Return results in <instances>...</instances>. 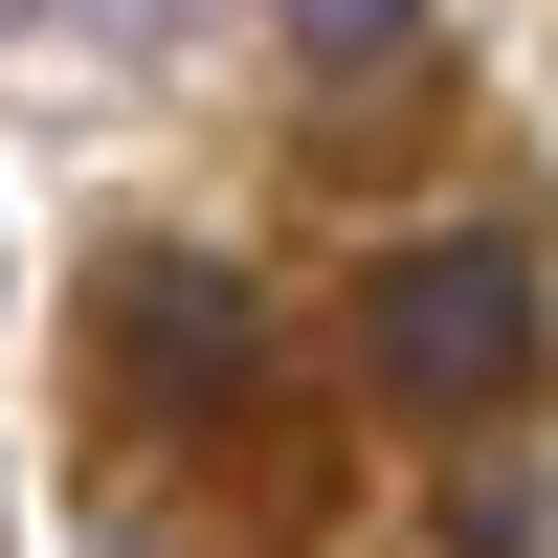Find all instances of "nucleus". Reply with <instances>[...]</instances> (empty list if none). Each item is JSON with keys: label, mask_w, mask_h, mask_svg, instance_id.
<instances>
[{"label": "nucleus", "mask_w": 558, "mask_h": 558, "mask_svg": "<svg viewBox=\"0 0 558 558\" xmlns=\"http://www.w3.org/2000/svg\"><path fill=\"white\" fill-rule=\"evenodd\" d=\"M268 45H291V68H402L425 0H268Z\"/></svg>", "instance_id": "obj_3"}, {"label": "nucleus", "mask_w": 558, "mask_h": 558, "mask_svg": "<svg viewBox=\"0 0 558 558\" xmlns=\"http://www.w3.org/2000/svg\"><path fill=\"white\" fill-rule=\"evenodd\" d=\"M357 380L425 402V425L536 402V246H514V223H425V246H380V291H357Z\"/></svg>", "instance_id": "obj_1"}, {"label": "nucleus", "mask_w": 558, "mask_h": 558, "mask_svg": "<svg viewBox=\"0 0 558 558\" xmlns=\"http://www.w3.org/2000/svg\"><path fill=\"white\" fill-rule=\"evenodd\" d=\"M68 23H89V45H112V68H179V45H202V23H223V0H68Z\"/></svg>", "instance_id": "obj_4"}, {"label": "nucleus", "mask_w": 558, "mask_h": 558, "mask_svg": "<svg viewBox=\"0 0 558 558\" xmlns=\"http://www.w3.org/2000/svg\"><path fill=\"white\" fill-rule=\"evenodd\" d=\"M0 23H23V0H0Z\"/></svg>", "instance_id": "obj_7"}, {"label": "nucleus", "mask_w": 558, "mask_h": 558, "mask_svg": "<svg viewBox=\"0 0 558 558\" xmlns=\"http://www.w3.org/2000/svg\"><path fill=\"white\" fill-rule=\"evenodd\" d=\"M246 357H268V313H246L223 246H157V268H134V402H157V425L246 402Z\"/></svg>", "instance_id": "obj_2"}, {"label": "nucleus", "mask_w": 558, "mask_h": 558, "mask_svg": "<svg viewBox=\"0 0 558 558\" xmlns=\"http://www.w3.org/2000/svg\"><path fill=\"white\" fill-rule=\"evenodd\" d=\"M470 536H558V470H514V492H470Z\"/></svg>", "instance_id": "obj_5"}, {"label": "nucleus", "mask_w": 558, "mask_h": 558, "mask_svg": "<svg viewBox=\"0 0 558 558\" xmlns=\"http://www.w3.org/2000/svg\"><path fill=\"white\" fill-rule=\"evenodd\" d=\"M0 313H23V268H0Z\"/></svg>", "instance_id": "obj_6"}]
</instances>
